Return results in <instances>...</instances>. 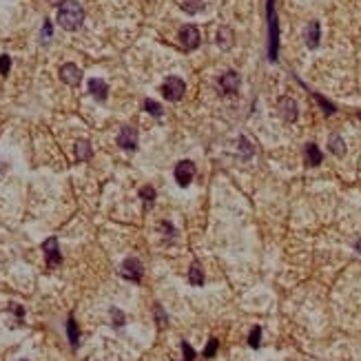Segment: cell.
<instances>
[{"label":"cell","mask_w":361,"mask_h":361,"mask_svg":"<svg viewBox=\"0 0 361 361\" xmlns=\"http://www.w3.org/2000/svg\"><path fill=\"white\" fill-rule=\"evenodd\" d=\"M60 80H62L64 85H69V87H78V85L82 82V71H80V67H76L73 62L62 64V67H60Z\"/></svg>","instance_id":"cell-11"},{"label":"cell","mask_w":361,"mask_h":361,"mask_svg":"<svg viewBox=\"0 0 361 361\" xmlns=\"http://www.w3.org/2000/svg\"><path fill=\"white\" fill-rule=\"evenodd\" d=\"M2 171H5V164H2V162H0V175H2Z\"/></svg>","instance_id":"cell-35"},{"label":"cell","mask_w":361,"mask_h":361,"mask_svg":"<svg viewBox=\"0 0 361 361\" xmlns=\"http://www.w3.org/2000/svg\"><path fill=\"white\" fill-rule=\"evenodd\" d=\"M9 69H11V58L7 54H2L0 56V76H7Z\"/></svg>","instance_id":"cell-29"},{"label":"cell","mask_w":361,"mask_h":361,"mask_svg":"<svg viewBox=\"0 0 361 361\" xmlns=\"http://www.w3.org/2000/svg\"><path fill=\"white\" fill-rule=\"evenodd\" d=\"M259 343H262V328H259V326H255V328L250 330V334H248V346L257 350Z\"/></svg>","instance_id":"cell-25"},{"label":"cell","mask_w":361,"mask_h":361,"mask_svg":"<svg viewBox=\"0 0 361 361\" xmlns=\"http://www.w3.org/2000/svg\"><path fill=\"white\" fill-rule=\"evenodd\" d=\"M51 36H54V27H51V20H45V25H42V42H49Z\"/></svg>","instance_id":"cell-31"},{"label":"cell","mask_w":361,"mask_h":361,"mask_svg":"<svg viewBox=\"0 0 361 361\" xmlns=\"http://www.w3.org/2000/svg\"><path fill=\"white\" fill-rule=\"evenodd\" d=\"M355 250H357V253H359V255H361V237H359V240H357V241H355Z\"/></svg>","instance_id":"cell-34"},{"label":"cell","mask_w":361,"mask_h":361,"mask_svg":"<svg viewBox=\"0 0 361 361\" xmlns=\"http://www.w3.org/2000/svg\"><path fill=\"white\" fill-rule=\"evenodd\" d=\"M182 355L184 361H195V350H193V346H188V341H182Z\"/></svg>","instance_id":"cell-30"},{"label":"cell","mask_w":361,"mask_h":361,"mask_svg":"<svg viewBox=\"0 0 361 361\" xmlns=\"http://www.w3.org/2000/svg\"><path fill=\"white\" fill-rule=\"evenodd\" d=\"M217 45L222 47V49H228V47L233 45V31L228 27H222L217 33Z\"/></svg>","instance_id":"cell-21"},{"label":"cell","mask_w":361,"mask_h":361,"mask_svg":"<svg viewBox=\"0 0 361 361\" xmlns=\"http://www.w3.org/2000/svg\"><path fill=\"white\" fill-rule=\"evenodd\" d=\"M328 149H330V153H334V155L341 157L343 153H346V142H343L341 135H330V138H328Z\"/></svg>","instance_id":"cell-17"},{"label":"cell","mask_w":361,"mask_h":361,"mask_svg":"<svg viewBox=\"0 0 361 361\" xmlns=\"http://www.w3.org/2000/svg\"><path fill=\"white\" fill-rule=\"evenodd\" d=\"M184 93H186V85H184V80L182 78H178V76L166 78V82L162 85V95H164L166 100H171V102L182 100Z\"/></svg>","instance_id":"cell-3"},{"label":"cell","mask_w":361,"mask_h":361,"mask_svg":"<svg viewBox=\"0 0 361 361\" xmlns=\"http://www.w3.org/2000/svg\"><path fill=\"white\" fill-rule=\"evenodd\" d=\"M237 144H240V155L244 157V160H248V157H253L255 147L248 142V138H246V135H241V138L237 140Z\"/></svg>","instance_id":"cell-20"},{"label":"cell","mask_w":361,"mask_h":361,"mask_svg":"<svg viewBox=\"0 0 361 361\" xmlns=\"http://www.w3.org/2000/svg\"><path fill=\"white\" fill-rule=\"evenodd\" d=\"M67 334H69V343H71L73 350H78V343H80V330H78V324L73 319V315H69L67 319Z\"/></svg>","instance_id":"cell-16"},{"label":"cell","mask_w":361,"mask_h":361,"mask_svg":"<svg viewBox=\"0 0 361 361\" xmlns=\"http://www.w3.org/2000/svg\"><path fill=\"white\" fill-rule=\"evenodd\" d=\"M160 226H162V231H164V233H166V235H169V237H173V235H175V228L171 226L169 222H162Z\"/></svg>","instance_id":"cell-33"},{"label":"cell","mask_w":361,"mask_h":361,"mask_svg":"<svg viewBox=\"0 0 361 361\" xmlns=\"http://www.w3.org/2000/svg\"><path fill=\"white\" fill-rule=\"evenodd\" d=\"M109 315H111V321H113V326H116V328H122V326L126 324V317H124V312H122L120 308H111V310H109Z\"/></svg>","instance_id":"cell-23"},{"label":"cell","mask_w":361,"mask_h":361,"mask_svg":"<svg viewBox=\"0 0 361 361\" xmlns=\"http://www.w3.org/2000/svg\"><path fill=\"white\" fill-rule=\"evenodd\" d=\"M217 348H219V341L213 337L209 343H206V348H204V357H206V359H211V357H215V352H217Z\"/></svg>","instance_id":"cell-28"},{"label":"cell","mask_w":361,"mask_h":361,"mask_svg":"<svg viewBox=\"0 0 361 361\" xmlns=\"http://www.w3.org/2000/svg\"><path fill=\"white\" fill-rule=\"evenodd\" d=\"M266 20H268V60L277 62V58H279V18H277L275 0H266Z\"/></svg>","instance_id":"cell-2"},{"label":"cell","mask_w":361,"mask_h":361,"mask_svg":"<svg viewBox=\"0 0 361 361\" xmlns=\"http://www.w3.org/2000/svg\"><path fill=\"white\" fill-rule=\"evenodd\" d=\"M182 9L186 14H197V11H202V0H186L182 5Z\"/></svg>","instance_id":"cell-26"},{"label":"cell","mask_w":361,"mask_h":361,"mask_svg":"<svg viewBox=\"0 0 361 361\" xmlns=\"http://www.w3.org/2000/svg\"><path fill=\"white\" fill-rule=\"evenodd\" d=\"M58 23L67 31H76L85 23V9L78 0H62L58 7Z\"/></svg>","instance_id":"cell-1"},{"label":"cell","mask_w":361,"mask_h":361,"mask_svg":"<svg viewBox=\"0 0 361 361\" xmlns=\"http://www.w3.org/2000/svg\"><path fill=\"white\" fill-rule=\"evenodd\" d=\"M42 253H45L47 268H56L62 264V253H60V246H58V237H47L42 241Z\"/></svg>","instance_id":"cell-4"},{"label":"cell","mask_w":361,"mask_h":361,"mask_svg":"<svg viewBox=\"0 0 361 361\" xmlns=\"http://www.w3.org/2000/svg\"><path fill=\"white\" fill-rule=\"evenodd\" d=\"M118 147H122L124 151H135L138 149V131L133 126H122L118 133Z\"/></svg>","instance_id":"cell-10"},{"label":"cell","mask_w":361,"mask_h":361,"mask_svg":"<svg viewBox=\"0 0 361 361\" xmlns=\"http://www.w3.org/2000/svg\"><path fill=\"white\" fill-rule=\"evenodd\" d=\"M153 310H155V319H157V326H160V328H164V326L169 324V317H166L164 308H162L160 303H155V308H153Z\"/></svg>","instance_id":"cell-27"},{"label":"cell","mask_w":361,"mask_h":361,"mask_svg":"<svg viewBox=\"0 0 361 361\" xmlns=\"http://www.w3.org/2000/svg\"><path fill=\"white\" fill-rule=\"evenodd\" d=\"M303 157H306V164L308 166H319L321 160H324L319 147H317V144H312V142L306 144V149H303Z\"/></svg>","instance_id":"cell-14"},{"label":"cell","mask_w":361,"mask_h":361,"mask_svg":"<svg viewBox=\"0 0 361 361\" xmlns=\"http://www.w3.org/2000/svg\"><path fill=\"white\" fill-rule=\"evenodd\" d=\"M140 200L144 202V211H149L155 204V188L153 186H142L140 188Z\"/></svg>","instance_id":"cell-19"},{"label":"cell","mask_w":361,"mask_h":361,"mask_svg":"<svg viewBox=\"0 0 361 361\" xmlns=\"http://www.w3.org/2000/svg\"><path fill=\"white\" fill-rule=\"evenodd\" d=\"M357 118H359V120H361V111H359V113H357Z\"/></svg>","instance_id":"cell-36"},{"label":"cell","mask_w":361,"mask_h":361,"mask_svg":"<svg viewBox=\"0 0 361 361\" xmlns=\"http://www.w3.org/2000/svg\"><path fill=\"white\" fill-rule=\"evenodd\" d=\"M188 284H193V286H204V272H202V268H200V264L197 262H193V266H191V271H188Z\"/></svg>","instance_id":"cell-18"},{"label":"cell","mask_w":361,"mask_h":361,"mask_svg":"<svg viewBox=\"0 0 361 361\" xmlns=\"http://www.w3.org/2000/svg\"><path fill=\"white\" fill-rule=\"evenodd\" d=\"M178 38H180V42H182L184 49H197V47H200V40H202L200 29H197L195 25H184V27L180 29Z\"/></svg>","instance_id":"cell-8"},{"label":"cell","mask_w":361,"mask_h":361,"mask_svg":"<svg viewBox=\"0 0 361 361\" xmlns=\"http://www.w3.org/2000/svg\"><path fill=\"white\" fill-rule=\"evenodd\" d=\"M9 310L14 312L16 317H18V321H23V317H25V308L20 306V303H11V306H9Z\"/></svg>","instance_id":"cell-32"},{"label":"cell","mask_w":361,"mask_h":361,"mask_svg":"<svg viewBox=\"0 0 361 361\" xmlns=\"http://www.w3.org/2000/svg\"><path fill=\"white\" fill-rule=\"evenodd\" d=\"M277 109H279V116L284 118L286 122H295L299 118L297 102H295L293 98H288V95H281V98L277 100Z\"/></svg>","instance_id":"cell-9"},{"label":"cell","mask_w":361,"mask_h":361,"mask_svg":"<svg viewBox=\"0 0 361 361\" xmlns=\"http://www.w3.org/2000/svg\"><path fill=\"white\" fill-rule=\"evenodd\" d=\"M303 38H306V47H308V49H317V47H319V40H321V25L317 23V20L308 23Z\"/></svg>","instance_id":"cell-12"},{"label":"cell","mask_w":361,"mask_h":361,"mask_svg":"<svg viewBox=\"0 0 361 361\" xmlns=\"http://www.w3.org/2000/svg\"><path fill=\"white\" fill-rule=\"evenodd\" d=\"M219 91L226 95H235L237 91H240V85H241V78L237 71H233V69H228V71H224L222 76H219Z\"/></svg>","instance_id":"cell-7"},{"label":"cell","mask_w":361,"mask_h":361,"mask_svg":"<svg viewBox=\"0 0 361 361\" xmlns=\"http://www.w3.org/2000/svg\"><path fill=\"white\" fill-rule=\"evenodd\" d=\"M91 155H93V149H91L89 140H78L76 142V157L80 162H89Z\"/></svg>","instance_id":"cell-15"},{"label":"cell","mask_w":361,"mask_h":361,"mask_svg":"<svg viewBox=\"0 0 361 361\" xmlns=\"http://www.w3.org/2000/svg\"><path fill=\"white\" fill-rule=\"evenodd\" d=\"M89 93L93 95L95 100L104 102L107 95H109V85L104 80H100V78H91V80H89Z\"/></svg>","instance_id":"cell-13"},{"label":"cell","mask_w":361,"mask_h":361,"mask_svg":"<svg viewBox=\"0 0 361 361\" xmlns=\"http://www.w3.org/2000/svg\"><path fill=\"white\" fill-rule=\"evenodd\" d=\"M310 93H312V98H315L317 102L321 104V109H324V113H326V116H332V113L337 111V107H334L332 102H328V100H326L321 93H317V91H310Z\"/></svg>","instance_id":"cell-22"},{"label":"cell","mask_w":361,"mask_h":361,"mask_svg":"<svg viewBox=\"0 0 361 361\" xmlns=\"http://www.w3.org/2000/svg\"><path fill=\"white\" fill-rule=\"evenodd\" d=\"M144 109H147V111L151 113V116L162 118V104H160V102H155V100L147 98V100H144Z\"/></svg>","instance_id":"cell-24"},{"label":"cell","mask_w":361,"mask_h":361,"mask_svg":"<svg viewBox=\"0 0 361 361\" xmlns=\"http://www.w3.org/2000/svg\"><path fill=\"white\" fill-rule=\"evenodd\" d=\"M195 173H197V169H195V164H193L191 160L178 162V164H175V171H173L175 182H178L182 188H186L188 184H191L193 180H195Z\"/></svg>","instance_id":"cell-5"},{"label":"cell","mask_w":361,"mask_h":361,"mask_svg":"<svg viewBox=\"0 0 361 361\" xmlns=\"http://www.w3.org/2000/svg\"><path fill=\"white\" fill-rule=\"evenodd\" d=\"M120 275L124 277V279L133 281V284H140V281H142V277H144L142 262H140V259H135V257L124 259V262H122V268H120Z\"/></svg>","instance_id":"cell-6"}]
</instances>
